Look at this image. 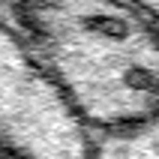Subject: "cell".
I'll list each match as a JSON object with an SVG mask.
<instances>
[{
	"label": "cell",
	"mask_w": 159,
	"mask_h": 159,
	"mask_svg": "<svg viewBox=\"0 0 159 159\" xmlns=\"http://www.w3.org/2000/svg\"><path fill=\"white\" fill-rule=\"evenodd\" d=\"M90 132L159 108V27L123 0H9L0 9Z\"/></svg>",
	"instance_id": "1"
},
{
	"label": "cell",
	"mask_w": 159,
	"mask_h": 159,
	"mask_svg": "<svg viewBox=\"0 0 159 159\" xmlns=\"http://www.w3.org/2000/svg\"><path fill=\"white\" fill-rule=\"evenodd\" d=\"M0 138L24 159H93V132L0 18Z\"/></svg>",
	"instance_id": "2"
},
{
	"label": "cell",
	"mask_w": 159,
	"mask_h": 159,
	"mask_svg": "<svg viewBox=\"0 0 159 159\" xmlns=\"http://www.w3.org/2000/svg\"><path fill=\"white\" fill-rule=\"evenodd\" d=\"M93 159H159V108L132 126L93 132Z\"/></svg>",
	"instance_id": "3"
},
{
	"label": "cell",
	"mask_w": 159,
	"mask_h": 159,
	"mask_svg": "<svg viewBox=\"0 0 159 159\" xmlns=\"http://www.w3.org/2000/svg\"><path fill=\"white\" fill-rule=\"evenodd\" d=\"M123 3H129V6H135L138 12H144V15L159 27V0H123Z\"/></svg>",
	"instance_id": "4"
},
{
	"label": "cell",
	"mask_w": 159,
	"mask_h": 159,
	"mask_svg": "<svg viewBox=\"0 0 159 159\" xmlns=\"http://www.w3.org/2000/svg\"><path fill=\"white\" fill-rule=\"evenodd\" d=\"M0 159H24V156H21L18 150H12V147H9V144L0 138Z\"/></svg>",
	"instance_id": "5"
},
{
	"label": "cell",
	"mask_w": 159,
	"mask_h": 159,
	"mask_svg": "<svg viewBox=\"0 0 159 159\" xmlns=\"http://www.w3.org/2000/svg\"><path fill=\"white\" fill-rule=\"evenodd\" d=\"M6 3H9V0H0V9H3V6H6Z\"/></svg>",
	"instance_id": "6"
}]
</instances>
